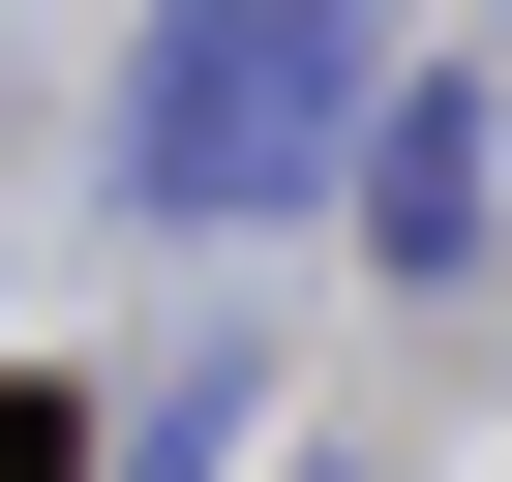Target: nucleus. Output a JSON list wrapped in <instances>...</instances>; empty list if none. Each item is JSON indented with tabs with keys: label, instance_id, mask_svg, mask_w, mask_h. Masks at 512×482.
I'll return each mask as SVG.
<instances>
[{
	"label": "nucleus",
	"instance_id": "1",
	"mask_svg": "<svg viewBox=\"0 0 512 482\" xmlns=\"http://www.w3.org/2000/svg\"><path fill=\"white\" fill-rule=\"evenodd\" d=\"M362 151V31L332 0H181L151 91H121V211H302Z\"/></svg>",
	"mask_w": 512,
	"mask_h": 482
},
{
	"label": "nucleus",
	"instance_id": "3",
	"mask_svg": "<svg viewBox=\"0 0 512 482\" xmlns=\"http://www.w3.org/2000/svg\"><path fill=\"white\" fill-rule=\"evenodd\" d=\"M211 452H241V362H181V392L121 422V482H211Z\"/></svg>",
	"mask_w": 512,
	"mask_h": 482
},
{
	"label": "nucleus",
	"instance_id": "4",
	"mask_svg": "<svg viewBox=\"0 0 512 482\" xmlns=\"http://www.w3.org/2000/svg\"><path fill=\"white\" fill-rule=\"evenodd\" d=\"M0 482H61V392H0Z\"/></svg>",
	"mask_w": 512,
	"mask_h": 482
},
{
	"label": "nucleus",
	"instance_id": "2",
	"mask_svg": "<svg viewBox=\"0 0 512 482\" xmlns=\"http://www.w3.org/2000/svg\"><path fill=\"white\" fill-rule=\"evenodd\" d=\"M362 241H392V272H482V91H392V151H362Z\"/></svg>",
	"mask_w": 512,
	"mask_h": 482
},
{
	"label": "nucleus",
	"instance_id": "5",
	"mask_svg": "<svg viewBox=\"0 0 512 482\" xmlns=\"http://www.w3.org/2000/svg\"><path fill=\"white\" fill-rule=\"evenodd\" d=\"M332 482H362V452H332Z\"/></svg>",
	"mask_w": 512,
	"mask_h": 482
}]
</instances>
